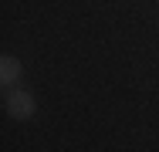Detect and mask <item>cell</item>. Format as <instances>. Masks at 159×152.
I'll list each match as a JSON object with an SVG mask.
<instances>
[{
	"mask_svg": "<svg viewBox=\"0 0 159 152\" xmlns=\"http://www.w3.org/2000/svg\"><path fill=\"white\" fill-rule=\"evenodd\" d=\"M3 105H7V112H10V118H20V122H27L34 118V112H37V105H34V98H31V91H7V98H3Z\"/></svg>",
	"mask_w": 159,
	"mask_h": 152,
	"instance_id": "1",
	"label": "cell"
},
{
	"mask_svg": "<svg viewBox=\"0 0 159 152\" xmlns=\"http://www.w3.org/2000/svg\"><path fill=\"white\" fill-rule=\"evenodd\" d=\"M20 74H24V64L14 58V54H3L0 58V85L3 88H14L20 81Z\"/></svg>",
	"mask_w": 159,
	"mask_h": 152,
	"instance_id": "2",
	"label": "cell"
}]
</instances>
